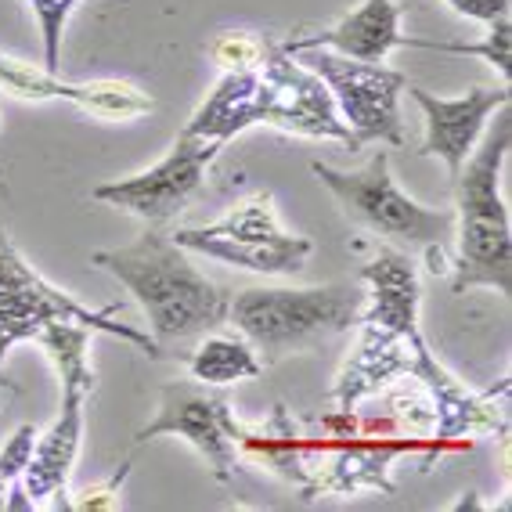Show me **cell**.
<instances>
[{
  "label": "cell",
  "mask_w": 512,
  "mask_h": 512,
  "mask_svg": "<svg viewBox=\"0 0 512 512\" xmlns=\"http://www.w3.org/2000/svg\"><path fill=\"white\" fill-rule=\"evenodd\" d=\"M170 238L188 253H202L210 260H220V264L271 278L300 275L314 253L311 238L293 235L278 224L271 192H253L213 224L170 231Z\"/></svg>",
  "instance_id": "8"
},
{
  "label": "cell",
  "mask_w": 512,
  "mask_h": 512,
  "mask_svg": "<svg viewBox=\"0 0 512 512\" xmlns=\"http://www.w3.org/2000/svg\"><path fill=\"white\" fill-rule=\"evenodd\" d=\"M127 476H130V462H123V466L116 469V473L105 480V484H91V487H83L80 498L76 502H69V509H83V512H112L123 505V484H127Z\"/></svg>",
  "instance_id": "22"
},
{
  "label": "cell",
  "mask_w": 512,
  "mask_h": 512,
  "mask_svg": "<svg viewBox=\"0 0 512 512\" xmlns=\"http://www.w3.org/2000/svg\"><path fill=\"white\" fill-rule=\"evenodd\" d=\"M404 47H419V51H437V55H466V58H480L487 62L491 69H498L502 83L509 87V47H512V26L509 19L502 22H491L484 33V40H476V44H458V40H419V37H404Z\"/></svg>",
  "instance_id": "19"
},
{
  "label": "cell",
  "mask_w": 512,
  "mask_h": 512,
  "mask_svg": "<svg viewBox=\"0 0 512 512\" xmlns=\"http://www.w3.org/2000/svg\"><path fill=\"white\" fill-rule=\"evenodd\" d=\"M184 365L192 372L195 383L202 386H228L242 383V379H260L264 375V357L256 354V347L249 343L242 332L235 336H206L195 343V350L184 357Z\"/></svg>",
  "instance_id": "18"
},
{
  "label": "cell",
  "mask_w": 512,
  "mask_h": 512,
  "mask_svg": "<svg viewBox=\"0 0 512 512\" xmlns=\"http://www.w3.org/2000/svg\"><path fill=\"white\" fill-rule=\"evenodd\" d=\"M404 4L397 0H361L354 11H347L329 29L307 33V37L285 40V51H303V47H329L336 55L357 58V62H386L390 51L404 47L401 33Z\"/></svg>",
  "instance_id": "16"
},
{
  "label": "cell",
  "mask_w": 512,
  "mask_h": 512,
  "mask_svg": "<svg viewBox=\"0 0 512 512\" xmlns=\"http://www.w3.org/2000/svg\"><path fill=\"white\" fill-rule=\"evenodd\" d=\"M91 264L109 271L145 314L152 339L159 347L217 332L228 325L231 296L217 282L202 275L170 238V231L148 224L130 246L98 249Z\"/></svg>",
  "instance_id": "2"
},
{
  "label": "cell",
  "mask_w": 512,
  "mask_h": 512,
  "mask_svg": "<svg viewBox=\"0 0 512 512\" xmlns=\"http://www.w3.org/2000/svg\"><path fill=\"white\" fill-rule=\"evenodd\" d=\"M260 123L300 138L343 141L357 148L332 105L329 87L282 44H267L260 62L220 76L184 130L228 145L231 138Z\"/></svg>",
  "instance_id": "1"
},
{
  "label": "cell",
  "mask_w": 512,
  "mask_h": 512,
  "mask_svg": "<svg viewBox=\"0 0 512 512\" xmlns=\"http://www.w3.org/2000/svg\"><path fill=\"white\" fill-rule=\"evenodd\" d=\"M512 145L509 105L494 112V123L484 127L476 148L455 177V278L451 293L494 289L512 293V224L502 199V166Z\"/></svg>",
  "instance_id": "3"
},
{
  "label": "cell",
  "mask_w": 512,
  "mask_h": 512,
  "mask_svg": "<svg viewBox=\"0 0 512 512\" xmlns=\"http://www.w3.org/2000/svg\"><path fill=\"white\" fill-rule=\"evenodd\" d=\"M365 293L357 285H303V289H242L231 296L228 321L249 339L264 365L289 354H303L314 343L357 329Z\"/></svg>",
  "instance_id": "5"
},
{
  "label": "cell",
  "mask_w": 512,
  "mask_h": 512,
  "mask_svg": "<svg viewBox=\"0 0 512 512\" xmlns=\"http://www.w3.org/2000/svg\"><path fill=\"white\" fill-rule=\"evenodd\" d=\"M318 76L332 94L339 119L347 123L354 145H404L401 123V94L408 87V76L401 69H390L386 62H357V58L336 55L329 47H303L289 51Z\"/></svg>",
  "instance_id": "9"
},
{
  "label": "cell",
  "mask_w": 512,
  "mask_h": 512,
  "mask_svg": "<svg viewBox=\"0 0 512 512\" xmlns=\"http://www.w3.org/2000/svg\"><path fill=\"white\" fill-rule=\"evenodd\" d=\"M267 40L253 37V33H220L210 44V58L220 73H231V69H246V65L260 62Z\"/></svg>",
  "instance_id": "21"
},
{
  "label": "cell",
  "mask_w": 512,
  "mask_h": 512,
  "mask_svg": "<svg viewBox=\"0 0 512 512\" xmlns=\"http://www.w3.org/2000/svg\"><path fill=\"white\" fill-rule=\"evenodd\" d=\"M33 15L40 22V44H44V69L58 73L62 65V37L69 26V15L76 11V4L83 0H26Z\"/></svg>",
  "instance_id": "20"
},
{
  "label": "cell",
  "mask_w": 512,
  "mask_h": 512,
  "mask_svg": "<svg viewBox=\"0 0 512 512\" xmlns=\"http://www.w3.org/2000/svg\"><path fill=\"white\" fill-rule=\"evenodd\" d=\"M220 148H224V141L199 138V134L181 130L159 163H152L141 174L98 184V188H91V199L105 202V206H116L123 213H134L145 224L163 228L166 220H174L192 202V195L202 188L206 170L220 156Z\"/></svg>",
  "instance_id": "10"
},
{
  "label": "cell",
  "mask_w": 512,
  "mask_h": 512,
  "mask_svg": "<svg viewBox=\"0 0 512 512\" xmlns=\"http://www.w3.org/2000/svg\"><path fill=\"white\" fill-rule=\"evenodd\" d=\"M361 336H357V347L350 350L347 365L339 368L336 386H332V404L336 412H354L357 404L372 397L379 386H386L390 379H401V375L412 372V354H415V336H404V332L386 329V325H375V321L361 318Z\"/></svg>",
  "instance_id": "15"
},
{
  "label": "cell",
  "mask_w": 512,
  "mask_h": 512,
  "mask_svg": "<svg viewBox=\"0 0 512 512\" xmlns=\"http://www.w3.org/2000/svg\"><path fill=\"white\" fill-rule=\"evenodd\" d=\"M357 278L368 285L365 311L361 318L386 325V329L412 336L419 332V307H422V285L415 260L394 246H379L368 264H361Z\"/></svg>",
  "instance_id": "17"
},
{
  "label": "cell",
  "mask_w": 512,
  "mask_h": 512,
  "mask_svg": "<svg viewBox=\"0 0 512 512\" xmlns=\"http://www.w3.org/2000/svg\"><path fill=\"white\" fill-rule=\"evenodd\" d=\"M412 379H419L430 390L433 401V419H437V444H458L466 437H480V433L505 430L502 415L494 408V397L469 394L466 386L458 383L448 368L440 365L433 350L426 347V336H415V354H412Z\"/></svg>",
  "instance_id": "14"
},
{
  "label": "cell",
  "mask_w": 512,
  "mask_h": 512,
  "mask_svg": "<svg viewBox=\"0 0 512 512\" xmlns=\"http://www.w3.org/2000/svg\"><path fill=\"white\" fill-rule=\"evenodd\" d=\"M408 98L422 109L426 119V138H422L419 156L440 159L448 166V177L455 181L469 152L476 148L484 127L498 109L509 105V87H469L458 98H440V94L422 91V87H404Z\"/></svg>",
  "instance_id": "13"
},
{
  "label": "cell",
  "mask_w": 512,
  "mask_h": 512,
  "mask_svg": "<svg viewBox=\"0 0 512 512\" xmlns=\"http://www.w3.org/2000/svg\"><path fill=\"white\" fill-rule=\"evenodd\" d=\"M311 174L329 188V195L350 224L372 231L386 242L433 249L455 235V213L422 206L397 188L394 174H390V156L383 148L361 170H336L329 163H311Z\"/></svg>",
  "instance_id": "7"
},
{
  "label": "cell",
  "mask_w": 512,
  "mask_h": 512,
  "mask_svg": "<svg viewBox=\"0 0 512 512\" xmlns=\"http://www.w3.org/2000/svg\"><path fill=\"white\" fill-rule=\"evenodd\" d=\"M33 444H37V426H19V430L11 433L4 440V448H0V473L8 484H15L22 476V469L29 466V455H33Z\"/></svg>",
  "instance_id": "23"
},
{
  "label": "cell",
  "mask_w": 512,
  "mask_h": 512,
  "mask_svg": "<svg viewBox=\"0 0 512 512\" xmlns=\"http://www.w3.org/2000/svg\"><path fill=\"white\" fill-rule=\"evenodd\" d=\"M444 4L455 11L458 19L484 22V26L509 19V11H512V0H444Z\"/></svg>",
  "instance_id": "24"
},
{
  "label": "cell",
  "mask_w": 512,
  "mask_h": 512,
  "mask_svg": "<svg viewBox=\"0 0 512 512\" xmlns=\"http://www.w3.org/2000/svg\"><path fill=\"white\" fill-rule=\"evenodd\" d=\"M8 491H11V484H8V480H4V473H0V509L8 505Z\"/></svg>",
  "instance_id": "25"
},
{
  "label": "cell",
  "mask_w": 512,
  "mask_h": 512,
  "mask_svg": "<svg viewBox=\"0 0 512 512\" xmlns=\"http://www.w3.org/2000/svg\"><path fill=\"white\" fill-rule=\"evenodd\" d=\"M156 437L188 440L220 484H231L238 469V444L242 426L231 415L228 397L210 394L202 383H170L159 394L156 419L138 430V444Z\"/></svg>",
  "instance_id": "11"
},
{
  "label": "cell",
  "mask_w": 512,
  "mask_h": 512,
  "mask_svg": "<svg viewBox=\"0 0 512 512\" xmlns=\"http://www.w3.org/2000/svg\"><path fill=\"white\" fill-rule=\"evenodd\" d=\"M119 314H123V307L91 311L65 289L47 282L40 271H33V264L11 242L8 228L0 224V375H4V357L26 339H37V332L51 321H76L91 332L123 339L148 357H163V347L156 339L127 325V321H119Z\"/></svg>",
  "instance_id": "6"
},
{
  "label": "cell",
  "mask_w": 512,
  "mask_h": 512,
  "mask_svg": "<svg viewBox=\"0 0 512 512\" xmlns=\"http://www.w3.org/2000/svg\"><path fill=\"white\" fill-rule=\"evenodd\" d=\"M0 87L19 101H69L80 112L105 123H134V119L148 116L156 109V101L145 87L130 80H91V83H73L58 80L51 69H37V65L19 62L0 51Z\"/></svg>",
  "instance_id": "12"
},
{
  "label": "cell",
  "mask_w": 512,
  "mask_h": 512,
  "mask_svg": "<svg viewBox=\"0 0 512 512\" xmlns=\"http://www.w3.org/2000/svg\"><path fill=\"white\" fill-rule=\"evenodd\" d=\"M91 336L94 332L87 325H76V321H51L37 332V343L55 361L58 383H62V412L51 422V430L37 433L29 466L11 484L4 509H37V505L69 509L62 494L83 448L87 397L98 386V375L91 365Z\"/></svg>",
  "instance_id": "4"
}]
</instances>
